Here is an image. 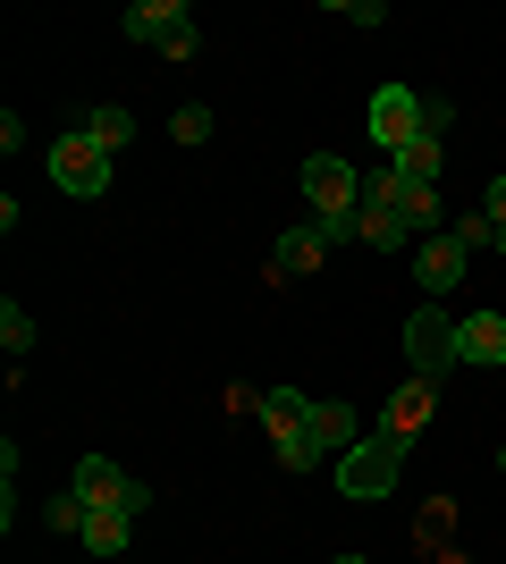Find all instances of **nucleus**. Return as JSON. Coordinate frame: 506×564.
Here are the masks:
<instances>
[{"mask_svg":"<svg viewBox=\"0 0 506 564\" xmlns=\"http://www.w3.org/2000/svg\"><path fill=\"white\" fill-rule=\"evenodd\" d=\"M372 143H380L388 161H397L406 143H422V94H413V85H380V94H372Z\"/></svg>","mask_w":506,"mask_h":564,"instance_id":"nucleus-6","label":"nucleus"},{"mask_svg":"<svg viewBox=\"0 0 506 564\" xmlns=\"http://www.w3.org/2000/svg\"><path fill=\"white\" fill-rule=\"evenodd\" d=\"M330 253H337V245L313 228V219H304V228H288V236H279V253H270V286H288V279H304V270H321Z\"/></svg>","mask_w":506,"mask_h":564,"instance_id":"nucleus-8","label":"nucleus"},{"mask_svg":"<svg viewBox=\"0 0 506 564\" xmlns=\"http://www.w3.org/2000/svg\"><path fill=\"white\" fill-rule=\"evenodd\" d=\"M262 422H270V438L295 430V422H313V397H295V388H262Z\"/></svg>","mask_w":506,"mask_h":564,"instance_id":"nucleus-16","label":"nucleus"},{"mask_svg":"<svg viewBox=\"0 0 506 564\" xmlns=\"http://www.w3.org/2000/svg\"><path fill=\"white\" fill-rule=\"evenodd\" d=\"M397 471H406V438H388V430H363L355 447L337 455V497L372 506V497L397 489Z\"/></svg>","mask_w":506,"mask_h":564,"instance_id":"nucleus-1","label":"nucleus"},{"mask_svg":"<svg viewBox=\"0 0 506 564\" xmlns=\"http://www.w3.org/2000/svg\"><path fill=\"white\" fill-rule=\"evenodd\" d=\"M85 514H94V506H85V497H51V506H43V522H51V531H85Z\"/></svg>","mask_w":506,"mask_h":564,"instance_id":"nucleus-21","label":"nucleus"},{"mask_svg":"<svg viewBox=\"0 0 506 564\" xmlns=\"http://www.w3.org/2000/svg\"><path fill=\"white\" fill-rule=\"evenodd\" d=\"M388 169H397L406 186H439V169H448V161H439V143L422 135V143H406V152H397V161H388Z\"/></svg>","mask_w":506,"mask_h":564,"instance_id":"nucleus-17","label":"nucleus"},{"mask_svg":"<svg viewBox=\"0 0 506 564\" xmlns=\"http://www.w3.org/2000/svg\"><path fill=\"white\" fill-rule=\"evenodd\" d=\"M169 135H177V143H212V110H203V101H186V110L169 118Z\"/></svg>","mask_w":506,"mask_h":564,"instance_id":"nucleus-22","label":"nucleus"},{"mask_svg":"<svg viewBox=\"0 0 506 564\" xmlns=\"http://www.w3.org/2000/svg\"><path fill=\"white\" fill-rule=\"evenodd\" d=\"M456 362H506V312H473V321H456Z\"/></svg>","mask_w":506,"mask_h":564,"instance_id":"nucleus-11","label":"nucleus"},{"mask_svg":"<svg viewBox=\"0 0 506 564\" xmlns=\"http://www.w3.org/2000/svg\"><path fill=\"white\" fill-rule=\"evenodd\" d=\"M127 34H136V43H152V51H161L169 43V34H186V25H194V9H186V0H127Z\"/></svg>","mask_w":506,"mask_h":564,"instance_id":"nucleus-9","label":"nucleus"},{"mask_svg":"<svg viewBox=\"0 0 506 564\" xmlns=\"http://www.w3.org/2000/svg\"><path fill=\"white\" fill-rule=\"evenodd\" d=\"M498 471H506V447H498Z\"/></svg>","mask_w":506,"mask_h":564,"instance_id":"nucleus-29","label":"nucleus"},{"mask_svg":"<svg viewBox=\"0 0 506 564\" xmlns=\"http://www.w3.org/2000/svg\"><path fill=\"white\" fill-rule=\"evenodd\" d=\"M304 430H313L321 455H346L363 438V430H355V404H313V422H304Z\"/></svg>","mask_w":506,"mask_h":564,"instance_id":"nucleus-14","label":"nucleus"},{"mask_svg":"<svg viewBox=\"0 0 506 564\" xmlns=\"http://www.w3.org/2000/svg\"><path fill=\"white\" fill-rule=\"evenodd\" d=\"M76 135H85V143H101V152L119 161L127 143H136V110H127V101H94V110H85V127H76Z\"/></svg>","mask_w":506,"mask_h":564,"instance_id":"nucleus-12","label":"nucleus"},{"mask_svg":"<svg viewBox=\"0 0 506 564\" xmlns=\"http://www.w3.org/2000/svg\"><path fill=\"white\" fill-rule=\"evenodd\" d=\"M304 203H313V219H355L363 212V169L337 161V152H313L304 161Z\"/></svg>","mask_w":506,"mask_h":564,"instance_id":"nucleus-2","label":"nucleus"},{"mask_svg":"<svg viewBox=\"0 0 506 564\" xmlns=\"http://www.w3.org/2000/svg\"><path fill=\"white\" fill-rule=\"evenodd\" d=\"M464 261H473V253H464V245H456V236H448V228L413 245V279H422V304H439V295H456Z\"/></svg>","mask_w":506,"mask_h":564,"instance_id":"nucleus-7","label":"nucleus"},{"mask_svg":"<svg viewBox=\"0 0 506 564\" xmlns=\"http://www.w3.org/2000/svg\"><path fill=\"white\" fill-rule=\"evenodd\" d=\"M448 127H456V101H448V94H422V135H448Z\"/></svg>","mask_w":506,"mask_h":564,"instance_id":"nucleus-24","label":"nucleus"},{"mask_svg":"<svg viewBox=\"0 0 506 564\" xmlns=\"http://www.w3.org/2000/svg\"><path fill=\"white\" fill-rule=\"evenodd\" d=\"M0 489H9V506H0V531H18V438L0 447Z\"/></svg>","mask_w":506,"mask_h":564,"instance_id":"nucleus-23","label":"nucleus"},{"mask_svg":"<svg viewBox=\"0 0 506 564\" xmlns=\"http://www.w3.org/2000/svg\"><path fill=\"white\" fill-rule=\"evenodd\" d=\"M363 245H372V253H406L413 245L406 212H397V203H363Z\"/></svg>","mask_w":506,"mask_h":564,"instance_id":"nucleus-13","label":"nucleus"},{"mask_svg":"<svg viewBox=\"0 0 506 564\" xmlns=\"http://www.w3.org/2000/svg\"><path fill=\"white\" fill-rule=\"evenodd\" d=\"M330 9H337V18H355V25H388L380 0H330Z\"/></svg>","mask_w":506,"mask_h":564,"instance_id":"nucleus-26","label":"nucleus"},{"mask_svg":"<svg viewBox=\"0 0 506 564\" xmlns=\"http://www.w3.org/2000/svg\"><path fill=\"white\" fill-rule=\"evenodd\" d=\"M127 540H136V514H110V506L85 514V547H94V556H127Z\"/></svg>","mask_w":506,"mask_h":564,"instance_id":"nucleus-15","label":"nucleus"},{"mask_svg":"<svg viewBox=\"0 0 506 564\" xmlns=\"http://www.w3.org/2000/svg\"><path fill=\"white\" fill-rule=\"evenodd\" d=\"M431 413H439V388H431V379H406V388H397V397H388L380 430H388V438H406V447H413V430L431 422Z\"/></svg>","mask_w":506,"mask_h":564,"instance_id":"nucleus-10","label":"nucleus"},{"mask_svg":"<svg viewBox=\"0 0 506 564\" xmlns=\"http://www.w3.org/2000/svg\"><path fill=\"white\" fill-rule=\"evenodd\" d=\"M448 236H456L464 253H473V245H498V228H489V212H473V219H448Z\"/></svg>","mask_w":506,"mask_h":564,"instance_id":"nucleus-25","label":"nucleus"},{"mask_svg":"<svg viewBox=\"0 0 506 564\" xmlns=\"http://www.w3.org/2000/svg\"><path fill=\"white\" fill-rule=\"evenodd\" d=\"M51 186L60 194H85V203H94V194H110V152H101V143H85L68 127V135L51 143Z\"/></svg>","mask_w":506,"mask_h":564,"instance_id":"nucleus-4","label":"nucleus"},{"mask_svg":"<svg viewBox=\"0 0 506 564\" xmlns=\"http://www.w3.org/2000/svg\"><path fill=\"white\" fill-rule=\"evenodd\" d=\"M406 362H413V379H448L456 371V321L439 304H413V321H406Z\"/></svg>","mask_w":506,"mask_h":564,"instance_id":"nucleus-3","label":"nucleus"},{"mask_svg":"<svg viewBox=\"0 0 506 564\" xmlns=\"http://www.w3.org/2000/svg\"><path fill=\"white\" fill-rule=\"evenodd\" d=\"M270 447H279V464H288V471H313V464H321V447H313V430H304V422H295V430H279Z\"/></svg>","mask_w":506,"mask_h":564,"instance_id":"nucleus-19","label":"nucleus"},{"mask_svg":"<svg viewBox=\"0 0 506 564\" xmlns=\"http://www.w3.org/2000/svg\"><path fill=\"white\" fill-rule=\"evenodd\" d=\"M482 212H489V228L506 236V177H489V194H482Z\"/></svg>","mask_w":506,"mask_h":564,"instance_id":"nucleus-27","label":"nucleus"},{"mask_svg":"<svg viewBox=\"0 0 506 564\" xmlns=\"http://www.w3.org/2000/svg\"><path fill=\"white\" fill-rule=\"evenodd\" d=\"M337 564H372V556H337Z\"/></svg>","mask_w":506,"mask_h":564,"instance_id":"nucleus-28","label":"nucleus"},{"mask_svg":"<svg viewBox=\"0 0 506 564\" xmlns=\"http://www.w3.org/2000/svg\"><path fill=\"white\" fill-rule=\"evenodd\" d=\"M397 212H406V228H422V236L448 228V203H439V186H406V203H397Z\"/></svg>","mask_w":506,"mask_h":564,"instance_id":"nucleus-18","label":"nucleus"},{"mask_svg":"<svg viewBox=\"0 0 506 564\" xmlns=\"http://www.w3.org/2000/svg\"><path fill=\"white\" fill-rule=\"evenodd\" d=\"M68 489L85 497V506H110V514H144V506H152V489H144V480H127V471L110 464V455H85Z\"/></svg>","mask_w":506,"mask_h":564,"instance_id":"nucleus-5","label":"nucleus"},{"mask_svg":"<svg viewBox=\"0 0 506 564\" xmlns=\"http://www.w3.org/2000/svg\"><path fill=\"white\" fill-rule=\"evenodd\" d=\"M0 346H9V362H18V354L34 346V312H18V304H0Z\"/></svg>","mask_w":506,"mask_h":564,"instance_id":"nucleus-20","label":"nucleus"}]
</instances>
